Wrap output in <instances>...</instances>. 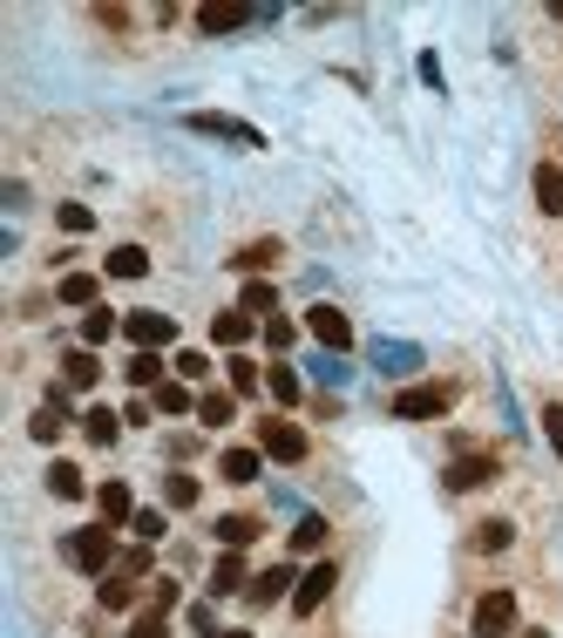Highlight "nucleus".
Wrapping results in <instances>:
<instances>
[{
    "label": "nucleus",
    "mask_w": 563,
    "mask_h": 638,
    "mask_svg": "<svg viewBox=\"0 0 563 638\" xmlns=\"http://www.w3.org/2000/svg\"><path fill=\"white\" fill-rule=\"evenodd\" d=\"M265 374H258V361H245V353H231V394H252Z\"/></svg>",
    "instance_id": "nucleus-37"
},
{
    "label": "nucleus",
    "mask_w": 563,
    "mask_h": 638,
    "mask_svg": "<svg viewBox=\"0 0 563 638\" xmlns=\"http://www.w3.org/2000/svg\"><path fill=\"white\" fill-rule=\"evenodd\" d=\"M278 258H286V245H278V238H252L245 252H231L238 272H265V265H278Z\"/></svg>",
    "instance_id": "nucleus-19"
},
{
    "label": "nucleus",
    "mask_w": 563,
    "mask_h": 638,
    "mask_svg": "<svg viewBox=\"0 0 563 638\" xmlns=\"http://www.w3.org/2000/svg\"><path fill=\"white\" fill-rule=\"evenodd\" d=\"M150 605H156V612H177V584L164 578V584H156V591H150Z\"/></svg>",
    "instance_id": "nucleus-46"
},
{
    "label": "nucleus",
    "mask_w": 563,
    "mask_h": 638,
    "mask_svg": "<svg viewBox=\"0 0 563 638\" xmlns=\"http://www.w3.org/2000/svg\"><path fill=\"white\" fill-rule=\"evenodd\" d=\"M130 638H170V612H156V605H150V612L130 625Z\"/></svg>",
    "instance_id": "nucleus-39"
},
{
    "label": "nucleus",
    "mask_w": 563,
    "mask_h": 638,
    "mask_svg": "<svg viewBox=\"0 0 563 638\" xmlns=\"http://www.w3.org/2000/svg\"><path fill=\"white\" fill-rule=\"evenodd\" d=\"M496 475H503L496 455H455L441 483H449V496H468V490H482V483H496Z\"/></svg>",
    "instance_id": "nucleus-8"
},
{
    "label": "nucleus",
    "mask_w": 563,
    "mask_h": 638,
    "mask_svg": "<svg viewBox=\"0 0 563 638\" xmlns=\"http://www.w3.org/2000/svg\"><path fill=\"white\" fill-rule=\"evenodd\" d=\"M516 638H550V631H516Z\"/></svg>",
    "instance_id": "nucleus-47"
},
{
    "label": "nucleus",
    "mask_w": 563,
    "mask_h": 638,
    "mask_svg": "<svg viewBox=\"0 0 563 638\" xmlns=\"http://www.w3.org/2000/svg\"><path fill=\"white\" fill-rule=\"evenodd\" d=\"M205 374H211V361H205L197 346H184V353H177V381H205Z\"/></svg>",
    "instance_id": "nucleus-42"
},
{
    "label": "nucleus",
    "mask_w": 563,
    "mask_h": 638,
    "mask_svg": "<svg viewBox=\"0 0 563 638\" xmlns=\"http://www.w3.org/2000/svg\"><path fill=\"white\" fill-rule=\"evenodd\" d=\"M115 333H123V319H115L109 306H96V312L82 319V346H102V340H115Z\"/></svg>",
    "instance_id": "nucleus-30"
},
{
    "label": "nucleus",
    "mask_w": 563,
    "mask_h": 638,
    "mask_svg": "<svg viewBox=\"0 0 563 638\" xmlns=\"http://www.w3.org/2000/svg\"><path fill=\"white\" fill-rule=\"evenodd\" d=\"M96 509H102V524H109V530H115V524H130V516H136L130 483H102V490H96Z\"/></svg>",
    "instance_id": "nucleus-16"
},
{
    "label": "nucleus",
    "mask_w": 563,
    "mask_h": 638,
    "mask_svg": "<svg viewBox=\"0 0 563 638\" xmlns=\"http://www.w3.org/2000/svg\"><path fill=\"white\" fill-rule=\"evenodd\" d=\"M537 211L543 218H563V170L556 164H537Z\"/></svg>",
    "instance_id": "nucleus-18"
},
{
    "label": "nucleus",
    "mask_w": 563,
    "mask_h": 638,
    "mask_svg": "<svg viewBox=\"0 0 563 638\" xmlns=\"http://www.w3.org/2000/svg\"><path fill=\"white\" fill-rule=\"evenodd\" d=\"M258 449L272 455V462H306V428L299 421H258Z\"/></svg>",
    "instance_id": "nucleus-7"
},
{
    "label": "nucleus",
    "mask_w": 563,
    "mask_h": 638,
    "mask_svg": "<svg viewBox=\"0 0 563 638\" xmlns=\"http://www.w3.org/2000/svg\"><path fill=\"white\" fill-rule=\"evenodd\" d=\"M123 340H130L136 353H156V346H170V340H177V319H170V312H156V306H136V312L123 319Z\"/></svg>",
    "instance_id": "nucleus-4"
},
{
    "label": "nucleus",
    "mask_w": 563,
    "mask_h": 638,
    "mask_svg": "<svg viewBox=\"0 0 563 638\" xmlns=\"http://www.w3.org/2000/svg\"><path fill=\"white\" fill-rule=\"evenodd\" d=\"M455 408V387L449 381H421V387H400L394 394V421H441Z\"/></svg>",
    "instance_id": "nucleus-2"
},
{
    "label": "nucleus",
    "mask_w": 563,
    "mask_h": 638,
    "mask_svg": "<svg viewBox=\"0 0 563 638\" xmlns=\"http://www.w3.org/2000/svg\"><path fill=\"white\" fill-rule=\"evenodd\" d=\"M62 428H68V394L55 387V394H48V402H42V408H34V421H27V435H34V442H62Z\"/></svg>",
    "instance_id": "nucleus-11"
},
{
    "label": "nucleus",
    "mask_w": 563,
    "mask_h": 638,
    "mask_svg": "<svg viewBox=\"0 0 563 638\" xmlns=\"http://www.w3.org/2000/svg\"><path fill=\"white\" fill-rule=\"evenodd\" d=\"M224 638H252V631H224Z\"/></svg>",
    "instance_id": "nucleus-48"
},
{
    "label": "nucleus",
    "mask_w": 563,
    "mask_h": 638,
    "mask_svg": "<svg viewBox=\"0 0 563 638\" xmlns=\"http://www.w3.org/2000/svg\"><path fill=\"white\" fill-rule=\"evenodd\" d=\"M150 402H156V415H197V394H190L184 381H164Z\"/></svg>",
    "instance_id": "nucleus-25"
},
{
    "label": "nucleus",
    "mask_w": 563,
    "mask_h": 638,
    "mask_svg": "<svg viewBox=\"0 0 563 638\" xmlns=\"http://www.w3.org/2000/svg\"><path fill=\"white\" fill-rule=\"evenodd\" d=\"M252 8H224V0H211V8H197V28L205 34H231V28H245Z\"/></svg>",
    "instance_id": "nucleus-20"
},
{
    "label": "nucleus",
    "mask_w": 563,
    "mask_h": 638,
    "mask_svg": "<svg viewBox=\"0 0 563 638\" xmlns=\"http://www.w3.org/2000/svg\"><path fill=\"white\" fill-rule=\"evenodd\" d=\"M150 571H156V557H150V543H136V550H123V557H115V571H109V578L136 584V578H150Z\"/></svg>",
    "instance_id": "nucleus-29"
},
{
    "label": "nucleus",
    "mask_w": 563,
    "mask_h": 638,
    "mask_svg": "<svg viewBox=\"0 0 563 638\" xmlns=\"http://www.w3.org/2000/svg\"><path fill=\"white\" fill-rule=\"evenodd\" d=\"M238 312H252V319H272V312H278V293H272V278H252V286L238 293Z\"/></svg>",
    "instance_id": "nucleus-24"
},
{
    "label": "nucleus",
    "mask_w": 563,
    "mask_h": 638,
    "mask_svg": "<svg viewBox=\"0 0 563 638\" xmlns=\"http://www.w3.org/2000/svg\"><path fill=\"white\" fill-rule=\"evenodd\" d=\"M258 469H265V449H224V455H218V475H224V483H258Z\"/></svg>",
    "instance_id": "nucleus-15"
},
{
    "label": "nucleus",
    "mask_w": 563,
    "mask_h": 638,
    "mask_svg": "<svg viewBox=\"0 0 563 638\" xmlns=\"http://www.w3.org/2000/svg\"><path fill=\"white\" fill-rule=\"evenodd\" d=\"M286 591H299V578H292V564H272V571H258L252 584H245V597H252V605L265 612V605H278V597H286Z\"/></svg>",
    "instance_id": "nucleus-10"
},
{
    "label": "nucleus",
    "mask_w": 563,
    "mask_h": 638,
    "mask_svg": "<svg viewBox=\"0 0 563 638\" xmlns=\"http://www.w3.org/2000/svg\"><path fill=\"white\" fill-rule=\"evenodd\" d=\"M292 340H299V327H292V319H278V312H272V319H265V346H272V353H286Z\"/></svg>",
    "instance_id": "nucleus-40"
},
{
    "label": "nucleus",
    "mask_w": 563,
    "mask_h": 638,
    "mask_svg": "<svg viewBox=\"0 0 563 638\" xmlns=\"http://www.w3.org/2000/svg\"><path fill=\"white\" fill-rule=\"evenodd\" d=\"M306 333L327 346V353H346V346H353V319H346L340 306H312V312H306Z\"/></svg>",
    "instance_id": "nucleus-9"
},
{
    "label": "nucleus",
    "mask_w": 563,
    "mask_h": 638,
    "mask_svg": "<svg viewBox=\"0 0 563 638\" xmlns=\"http://www.w3.org/2000/svg\"><path fill=\"white\" fill-rule=\"evenodd\" d=\"M150 272V252L143 245H115L109 252V278H143Z\"/></svg>",
    "instance_id": "nucleus-27"
},
{
    "label": "nucleus",
    "mask_w": 563,
    "mask_h": 638,
    "mask_svg": "<svg viewBox=\"0 0 563 638\" xmlns=\"http://www.w3.org/2000/svg\"><path fill=\"white\" fill-rule=\"evenodd\" d=\"M312 374L327 381V387H346V374H353V367L340 361V353H319V361H312Z\"/></svg>",
    "instance_id": "nucleus-41"
},
{
    "label": "nucleus",
    "mask_w": 563,
    "mask_h": 638,
    "mask_svg": "<svg viewBox=\"0 0 563 638\" xmlns=\"http://www.w3.org/2000/svg\"><path fill=\"white\" fill-rule=\"evenodd\" d=\"M245 584H252L245 557H238V550H224L218 564H211V584H205V591H211V597H231V591H245Z\"/></svg>",
    "instance_id": "nucleus-12"
},
{
    "label": "nucleus",
    "mask_w": 563,
    "mask_h": 638,
    "mask_svg": "<svg viewBox=\"0 0 563 638\" xmlns=\"http://www.w3.org/2000/svg\"><path fill=\"white\" fill-rule=\"evenodd\" d=\"M265 387H272V402H278V408H299V374H292L286 361H278V367L265 374Z\"/></svg>",
    "instance_id": "nucleus-33"
},
{
    "label": "nucleus",
    "mask_w": 563,
    "mask_h": 638,
    "mask_svg": "<svg viewBox=\"0 0 563 638\" xmlns=\"http://www.w3.org/2000/svg\"><path fill=\"white\" fill-rule=\"evenodd\" d=\"M184 130L190 136H218V143H245V150H265V136L252 123H238V116H211V109H190L184 116Z\"/></svg>",
    "instance_id": "nucleus-5"
},
{
    "label": "nucleus",
    "mask_w": 563,
    "mask_h": 638,
    "mask_svg": "<svg viewBox=\"0 0 563 638\" xmlns=\"http://www.w3.org/2000/svg\"><path fill=\"white\" fill-rule=\"evenodd\" d=\"M62 557H68L82 578H109L123 550H115V530H109V524H89V530H68V537H62Z\"/></svg>",
    "instance_id": "nucleus-1"
},
{
    "label": "nucleus",
    "mask_w": 563,
    "mask_h": 638,
    "mask_svg": "<svg viewBox=\"0 0 563 638\" xmlns=\"http://www.w3.org/2000/svg\"><path fill=\"white\" fill-rule=\"evenodd\" d=\"M55 218H62V231H75V238H82V231L96 224V211H89V205H62Z\"/></svg>",
    "instance_id": "nucleus-43"
},
{
    "label": "nucleus",
    "mask_w": 563,
    "mask_h": 638,
    "mask_svg": "<svg viewBox=\"0 0 563 638\" xmlns=\"http://www.w3.org/2000/svg\"><path fill=\"white\" fill-rule=\"evenodd\" d=\"M516 543V524L509 516H489V524H475V550H509Z\"/></svg>",
    "instance_id": "nucleus-32"
},
{
    "label": "nucleus",
    "mask_w": 563,
    "mask_h": 638,
    "mask_svg": "<svg viewBox=\"0 0 563 638\" xmlns=\"http://www.w3.org/2000/svg\"><path fill=\"white\" fill-rule=\"evenodd\" d=\"M123 374H130V387H150V394L164 387V361H156V353H130V367H123Z\"/></svg>",
    "instance_id": "nucleus-31"
},
{
    "label": "nucleus",
    "mask_w": 563,
    "mask_h": 638,
    "mask_svg": "<svg viewBox=\"0 0 563 638\" xmlns=\"http://www.w3.org/2000/svg\"><path fill=\"white\" fill-rule=\"evenodd\" d=\"M82 435H89L96 449H109L115 435H123V415H115V408H89V415H82Z\"/></svg>",
    "instance_id": "nucleus-23"
},
{
    "label": "nucleus",
    "mask_w": 563,
    "mask_h": 638,
    "mask_svg": "<svg viewBox=\"0 0 563 638\" xmlns=\"http://www.w3.org/2000/svg\"><path fill=\"white\" fill-rule=\"evenodd\" d=\"M543 442L563 455V402H550V408H543Z\"/></svg>",
    "instance_id": "nucleus-44"
},
{
    "label": "nucleus",
    "mask_w": 563,
    "mask_h": 638,
    "mask_svg": "<svg viewBox=\"0 0 563 638\" xmlns=\"http://www.w3.org/2000/svg\"><path fill=\"white\" fill-rule=\"evenodd\" d=\"M197 421L224 428V421H238V402H231V394H197Z\"/></svg>",
    "instance_id": "nucleus-28"
},
{
    "label": "nucleus",
    "mask_w": 563,
    "mask_h": 638,
    "mask_svg": "<svg viewBox=\"0 0 563 638\" xmlns=\"http://www.w3.org/2000/svg\"><path fill=\"white\" fill-rule=\"evenodd\" d=\"M96 605H102V612H130V605H136V584L102 578V584H96Z\"/></svg>",
    "instance_id": "nucleus-34"
},
{
    "label": "nucleus",
    "mask_w": 563,
    "mask_h": 638,
    "mask_svg": "<svg viewBox=\"0 0 563 638\" xmlns=\"http://www.w3.org/2000/svg\"><path fill=\"white\" fill-rule=\"evenodd\" d=\"M48 490H55L62 503H75V496H89V483H82V469H75V462H48Z\"/></svg>",
    "instance_id": "nucleus-26"
},
{
    "label": "nucleus",
    "mask_w": 563,
    "mask_h": 638,
    "mask_svg": "<svg viewBox=\"0 0 563 638\" xmlns=\"http://www.w3.org/2000/svg\"><path fill=\"white\" fill-rule=\"evenodd\" d=\"M96 293H102V278H96V272H62V286H55L62 306H82V312H96Z\"/></svg>",
    "instance_id": "nucleus-14"
},
{
    "label": "nucleus",
    "mask_w": 563,
    "mask_h": 638,
    "mask_svg": "<svg viewBox=\"0 0 563 638\" xmlns=\"http://www.w3.org/2000/svg\"><path fill=\"white\" fill-rule=\"evenodd\" d=\"M211 530H218V543H224V550H245V543H252L265 524H258V516H218Z\"/></svg>",
    "instance_id": "nucleus-22"
},
{
    "label": "nucleus",
    "mask_w": 563,
    "mask_h": 638,
    "mask_svg": "<svg viewBox=\"0 0 563 638\" xmlns=\"http://www.w3.org/2000/svg\"><path fill=\"white\" fill-rule=\"evenodd\" d=\"M164 503L170 509H190L197 503V475H164Z\"/></svg>",
    "instance_id": "nucleus-35"
},
{
    "label": "nucleus",
    "mask_w": 563,
    "mask_h": 638,
    "mask_svg": "<svg viewBox=\"0 0 563 638\" xmlns=\"http://www.w3.org/2000/svg\"><path fill=\"white\" fill-rule=\"evenodd\" d=\"M333 584H340V564H333V557H319V564L299 578V591H292V612H299V618H312V612L333 597Z\"/></svg>",
    "instance_id": "nucleus-6"
},
{
    "label": "nucleus",
    "mask_w": 563,
    "mask_h": 638,
    "mask_svg": "<svg viewBox=\"0 0 563 638\" xmlns=\"http://www.w3.org/2000/svg\"><path fill=\"white\" fill-rule=\"evenodd\" d=\"M96 374H102V367H96V346L62 353V381H68V387H96Z\"/></svg>",
    "instance_id": "nucleus-21"
},
{
    "label": "nucleus",
    "mask_w": 563,
    "mask_h": 638,
    "mask_svg": "<svg viewBox=\"0 0 563 638\" xmlns=\"http://www.w3.org/2000/svg\"><path fill=\"white\" fill-rule=\"evenodd\" d=\"M468 638H516V591H482L475 618H468Z\"/></svg>",
    "instance_id": "nucleus-3"
},
{
    "label": "nucleus",
    "mask_w": 563,
    "mask_h": 638,
    "mask_svg": "<svg viewBox=\"0 0 563 638\" xmlns=\"http://www.w3.org/2000/svg\"><path fill=\"white\" fill-rule=\"evenodd\" d=\"M252 333H258V319H252V312H218V319H211V340H218V346H231V353L245 346Z\"/></svg>",
    "instance_id": "nucleus-17"
},
{
    "label": "nucleus",
    "mask_w": 563,
    "mask_h": 638,
    "mask_svg": "<svg viewBox=\"0 0 563 638\" xmlns=\"http://www.w3.org/2000/svg\"><path fill=\"white\" fill-rule=\"evenodd\" d=\"M327 543V516H299V530H292V550H319Z\"/></svg>",
    "instance_id": "nucleus-38"
},
{
    "label": "nucleus",
    "mask_w": 563,
    "mask_h": 638,
    "mask_svg": "<svg viewBox=\"0 0 563 638\" xmlns=\"http://www.w3.org/2000/svg\"><path fill=\"white\" fill-rule=\"evenodd\" d=\"M190 631H197V638H224V631H218V612H211V605H197V612H190Z\"/></svg>",
    "instance_id": "nucleus-45"
},
{
    "label": "nucleus",
    "mask_w": 563,
    "mask_h": 638,
    "mask_svg": "<svg viewBox=\"0 0 563 638\" xmlns=\"http://www.w3.org/2000/svg\"><path fill=\"white\" fill-rule=\"evenodd\" d=\"M130 530H136V543H156L170 524H164V509H136V516H130Z\"/></svg>",
    "instance_id": "nucleus-36"
},
{
    "label": "nucleus",
    "mask_w": 563,
    "mask_h": 638,
    "mask_svg": "<svg viewBox=\"0 0 563 638\" xmlns=\"http://www.w3.org/2000/svg\"><path fill=\"white\" fill-rule=\"evenodd\" d=\"M374 367L380 374H415L421 367V346H408V340H374Z\"/></svg>",
    "instance_id": "nucleus-13"
}]
</instances>
